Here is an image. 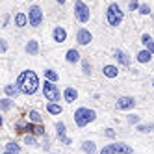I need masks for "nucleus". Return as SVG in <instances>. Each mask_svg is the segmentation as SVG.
<instances>
[{
    "label": "nucleus",
    "mask_w": 154,
    "mask_h": 154,
    "mask_svg": "<svg viewBox=\"0 0 154 154\" xmlns=\"http://www.w3.org/2000/svg\"><path fill=\"white\" fill-rule=\"evenodd\" d=\"M17 87H19V91L23 93V95H28V97H32V95H35L37 93V89H39V76H37V72L35 71H32V69H26V71H23L19 76H17Z\"/></svg>",
    "instance_id": "f257e3e1"
},
{
    "label": "nucleus",
    "mask_w": 154,
    "mask_h": 154,
    "mask_svg": "<svg viewBox=\"0 0 154 154\" xmlns=\"http://www.w3.org/2000/svg\"><path fill=\"white\" fill-rule=\"evenodd\" d=\"M72 117H74V123H76V126H78V128H85L87 125H91L93 121L97 119V112H95L93 108L80 106V108H76V109H74Z\"/></svg>",
    "instance_id": "f03ea898"
},
{
    "label": "nucleus",
    "mask_w": 154,
    "mask_h": 154,
    "mask_svg": "<svg viewBox=\"0 0 154 154\" xmlns=\"http://www.w3.org/2000/svg\"><path fill=\"white\" fill-rule=\"evenodd\" d=\"M123 19H125V13H123V9H121V6L117 2L108 4V8H106V23L109 26H112V28L121 26Z\"/></svg>",
    "instance_id": "7ed1b4c3"
},
{
    "label": "nucleus",
    "mask_w": 154,
    "mask_h": 154,
    "mask_svg": "<svg viewBox=\"0 0 154 154\" xmlns=\"http://www.w3.org/2000/svg\"><path fill=\"white\" fill-rule=\"evenodd\" d=\"M43 89V95L48 102H60V98H63V93L60 91V87L56 85V82H50V80H45V84L41 85Z\"/></svg>",
    "instance_id": "20e7f679"
},
{
    "label": "nucleus",
    "mask_w": 154,
    "mask_h": 154,
    "mask_svg": "<svg viewBox=\"0 0 154 154\" xmlns=\"http://www.w3.org/2000/svg\"><path fill=\"white\" fill-rule=\"evenodd\" d=\"M100 154H134V149L123 141H113L108 143L100 149Z\"/></svg>",
    "instance_id": "39448f33"
},
{
    "label": "nucleus",
    "mask_w": 154,
    "mask_h": 154,
    "mask_svg": "<svg viewBox=\"0 0 154 154\" xmlns=\"http://www.w3.org/2000/svg\"><path fill=\"white\" fill-rule=\"evenodd\" d=\"M74 19L78 20V23H82V24L89 23L91 9H89V6L85 4V0H76V2H74Z\"/></svg>",
    "instance_id": "423d86ee"
},
{
    "label": "nucleus",
    "mask_w": 154,
    "mask_h": 154,
    "mask_svg": "<svg viewBox=\"0 0 154 154\" xmlns=\"http://www.w3.org/2000/svg\"><path fill=\"white\" fill-rule=\"evenodd\" d=\"M43 19H45V15H43V9L39 6H30L28 9V23L32 28H39L43 24Z\"/></svg>",
    "instance_id": "0eeeda50"
},
{
    "label": "nucleus",
    "mask_w": 154,
    "mask_h": 154,
    "mask_svg": "<svg viewBox=\"0 0 154 154\" xmlns=\"http://www.w3.org/2000/svg\"><path fill=\"white\" fill-rule=\"evenodd\" d=\"M115 108L119 109V112H130V109H134L136 108V98L134 97H119V100L115 102Z\"/></svg>",
    "instance_id": "6e6552de"
},
{
    "label": "nucleus",
    "mask_w": 154,
    "mask_h": 154,
    "mask_svg": "<svg viewBox=\"0 0 154 154\" xmlns=\"http://www.w3.org/2000/svg\"><path fill=\"white\" fill-rule=\"evenodd\" d=\"M93 41V34L87 28H80L78 32H76V43H78L80 47H85L89 45V43Z\"/></svg>",
    "instance_id": "1a4fd4ad"
},
{
    "label": "nucleus",
    "mask_w": 154,
    "mask_h": 154,
    "mask_svg": "<svg viewBox=\"0 0 154 154\" xmlns=\"http://www.w3.org/2000/svg\"><path fill=\"white\" fill-rule=\"evenodd\" d=\"M56 134H58V139L63 143V145H71V137H67V126H65L63 121H58L56 123Z\"/></svg>",
    "instance_id": "9d476101"
},
{
    "label": "nucleus",
    "mask_w": 154,
    "mask_h": 154,
    "mask_svg": "<svg viewBox=\"0 0 154 154\" xmlns=\"http://www.w3.org/2000/svg\"><path fill=\"white\" fill-rule=\"evenodd\" d=\"M26 121H28V123H32V125H43V121H45V119H43V115H41L39 109L32 108V109H28V113H26Z\"/></svg>",
    "instance_id": "9b49d317"
},
{
    "label": "nucleus",
    "mask_w": 154,
    "mask_h": 154,
    "mask_svg": "<svg viewBox=\"0 0 154 154\" xmlns=\"http://www.w3.org/2000/svg\"><path fill=\"white\" fill-rule=\"evenodd\" d=\"M63 100L67 102V104H72L78 100V91H76V87H65L63 89Z\"/></svg>",
    "instance_id": "f8f14e48"
},
{
    "label": "nucleus",
    "mask_w": 154,
    "mask_h": 154,
    "mask_svg": "<svg viewBox=\"0 0 154 154\" xmlns=\"http://www.w3.org/2000/svg\"><path fill=\"white\" fill-rule=\"evenodd\" d=\"M52 39L56 43H60V45L65 43V41H67V30H65L63 26H56L52 30Z\"/></svg>",
    "instance_id": "ddd939ff"
},
{
    "label": "nucleus",
    "mask_w": 154,
    "mask_h": 154,
    "mask_svg": "<svg viewBox=\"0 0 154 154\" xmlns=\"http://www.w3.org/2000/svg\"><path fill=\"white\" fill-rule=\"evenodd\" d=\"M113 58H115V61L119 63V67H130V58H128L126 52L115 50V52H113Z\"/></svg>",
    "instance_id": "4468645a"
},
{
    "label": "nucleus",
    "mask_w": 154,
    "mask_h": 154,
    "mask_svg": "<svg viewBox=\"0 0 154 154\" xmlns=\"http://www.w3.org/2000/svg\"><path fill=\"white\" fill-rule=\"evenodd\" d=\"M152 56H154V54H152L149 48H143V50H139V52L136 54V60H137V63H141V65H147V63H150Z\"/></svg>",
    "instance_id": "2eb2a0df"
},
{
    "label": "nucleus",
    "mask_w": 154,
    "mask_h": 154,
    "mask_svg": "<svg viewBox=\"0 0 154 154\" xmlns=\"http://www.w3.org/2000/svg\"><path fill=\"white\" fill-rule=\"evenodd\" d=\"M13 23H15L17 28H24V26H28V24H30V23H28V13L17 11V13L13 15Z\"/></svg>",
    "instance_id": "dca6fc26"
},
{
    "label": "nucleus",
    "mask_w": 154,
    "mask_h": 154,
    "mask_svg": "<svg viewBox=\"0 0 154 154\" xmlns=\"http://www.w3.org/2000/svg\"><path fill=\"white\" fill-rule=\"evenodd\" d=\"M102 74L106 76V78H117L119 76V65H112V63H108L102 67Z\"/></svg>",
    "instance_id": "f3484780"
},
{
    "label": "nucleus",
    "mask_w": 154,
    "mask_h": 154,
    "mask_svg": "<svg viewBox=\"0 0 154 154\" xmlns=\"http://www.w3.org/2000/svg\"><path fill=\"white\" fill-rule=\"evenodd\" d=\"M24 52L30 54V56H37L39 54V41L37 39H30L24 45Z\"/></svg>",
    "instance_id": "a211bd4d"
},
{
    "label": "nucleus",
    "mask_w": 154,
    "mask_h": 154,
    "mask_svg": "<svg viewBox=\"0 0 154 154\" xmlns=\"http://www.w3.org/2000/svg\"><path fill=\"white\" fill-rule=\"evenodd\" d=\"M65 61L67 63H78L80 61V52L76 48H69L67 52H65Z\"/></svg>",
    "instance_id": "6ab92c4d"
},
{
    "label": "nucleus",
    "mask_w": 154,
    "mask_h": 154,
    "mask_svg": "<svg viewBox=\"0 0 154 154\" xmlns=\"http://www.w3.org/2000/svg\"><path fill=\"white\" fill-rule=\"evenodd\" d=\"M47 112L50 115H61L63 113V106L60 102H48L47 104Z\"/></svg>",
    "instance_id": "aec40b11"
},
{
    "label": "nucleus",
    "mask_w": 154,
    "mask_h": 154,
    "mask_svg": "<svg viewBox=\"0 0 154 154\" xmlns=\"http://www.w3.org/2000/svg\"><path fill=\"white\" fill-rule=\"evenodd\" d=\"M4 93H6V97H11V98H15L20 91H19V87H17V84H6L4 85Z\"/></svg>",
    "instance_id": "412c9836"
},
{
    "label": "nucleus",
    "mask_w": 154,
    "mask_h": 154,
    "mask_svg": "<svg viewBox=\"0 0 154 154\" xmlns=\"http://www.w3.org/2000/svg\"><path fill=\"white\" fill-rule=\"evenodd\" d=\"M13 104H15V100H11V97H4L2 100H0V109H2V112H9V109L13 108Z\"/></svg>",
    "instance_id": "4be33fe9"
},
{
    "label": "nucleus",
    "mask_w": 154,
    "mask_h": 154,
    "mask_svg": "<svg viewBox=\"0 0 154 154\" xmlns=\"http://www.w3.org/2000/svg\"><path fill=\"white\" fill-rule=\"evenodd\" d=\"M82 150L85 152V154H95V150H97V145H95V141H84L82 143Z\"/></svg>",
    "instance_id": "5701e85b"
},
{
    "label": "nucleus",
    "mask_w": 154,
    "mask_h": 154,
    "mask_svg": "<svg viewBox=\"0 0 154 154\" xmlns=\"http://www.w3.org/2000/svg\"><path fill=\"white\" fill-rule=\"evenodd\" d=\"M136 130H137V132H141V134H149V132H152V130H154V123H149V125L139 123V125H136Z\"/></svg>",
    "instance_id": "b1692460"
},
{
    "label": "nucleus",
    "mask_w": 154,
    "mask_h": 154,
    "mask_svg": "<svg viewBox=\"0 0 154 154\" xmlns=\"http://www.w3.org/2000/svg\"><path fill=\"white\" fill-rule=\"evenodd\" d=\"M45 80H50V82H58L60 80V74L54 71V69H45Z\"/></svg>",
    "instance_id": "393cba45"
},
{
    "label": "nucleus",
    "mask_w": 154,
    "mask_h": 154,
    "mask_svg": "<svg viewBox=\"0 0 154 154\" xmlns=\"http://www.w3.org/2000/svg\"><path fill=\"white\" fill-rule=\"evenodd\" d=\"M24 145H30V147H37V139H35V134H26V136H24Z\"/></svg>",
    "instance_id": "a878e982"
},
{
    "label": "nucleus",
    "mask_w": 154,
    "mask_h": 154,
    "mask_svg": "<svg viewBox=\"0 0 154 154\" xmlns=\"http://www.w3.org/2000/svg\"><path fill=\"white\" fill-rule=\"evenodd\" d=\"M4 150H11V152H20V145H17L15 141H9L4 145Z\"/></svg>",
    "instance_id": "bb28decb"
},
{
    "label": "nucleus",
    "mask_w": 154,
    "mask_h": 154,
    "mask_svg": "<svg viewBox=\"0 0 154 154\" xmlns=\"http://www.w3.org/2000/svg\"><path fill=\"white\" fill-rule=\"evenodd\" d=\"M32 134H35V136H45V126H43V125H34V128H32Z\"/></svg>",
    "instance_id": "cd10ccee"
},
{
    "label": "nucleus",
    "mask_w": 154,
    "mask_h": 154,
    "mask_svg": "<svg viewBox=\"0 0 154 154\" xmlns=\"http://www.w3.org/2000/svg\"><path fill=\"white\" fill-rule=\"evenodd\" d=\"M82 72H84L85 76H89V74H91V63L87 61V60L82 61Z\"/></svg>",
    "instance_id": "c85d7f7f"
},
{
    "label": "nucleus",
    "mask_w": 154,
    "mask_h": 154,
    "mask_svg": "<svg viewBox=\"0 0 154 154\" xmlns=\"http://www.w3.org/2000/svg\"><path fill=\"white\" fill-rule=\"evenodd\" d=\"M152 41H154V39L150 37V34H143V35H141V45H143V47H145V48H147V47L150 45V43H152Z\"/></svg>",
    "instance_id": "c756f323"
},
{
    "label": "nucleus",
    "mask_w": 154,
    "mask_h": 154,
    "mask_svg": "<svg viewBox=\"0 0 154 154\" xmlns=\"http://www.w3.org/2000/svg\"><path fill=\"white\" fill-rule=\"evenodd\" d=\"M139 2H137V0H130V2H128V9H130V11H139Z\"/></svg>",
    "instance_id": "7c9ffc66"
},
{
    "label": "nucleus",
    "mask_w": 154,
    "mask_h": 154,
    "mask_svg": "<svg viewBox=\"0 0 154 154\" xmlns=\"http://www.w3.org/2000/svg\"><path fill=\"white\" fill-rule=\"evenodd\" d=\"M139 13L141 15H150V6L149 4H141L139 6Z\"/></svg>",
    "instance_id": "2f4dec72"
},
{
    "label": "nucleus",
    "mask_w": 154,
    "mask_h": 154,
    "mask_svg": "<svg viewBox=\"0 0 154 154\" xmlns=\"http://www.w3.org/2000/svg\"><path fill=\"white\" fill-rule=\"evenodd\" d=\"M126 121H128L130 125H139V123H141L139 115H128V117H126Z\"/></svg>",
    "instance_id": "473e14b6"
},
{
    "label": "nucleus",
    "mask_w": 154,
    "mask_h": 154,
    "mask_svg": "<svg viewBox=\"0 0 154 154\" xmlns=\"http://www.w3.org/2000/svg\"><path fill=\"white\" fill-rule=\"evenodd\" d=\"M104 136L109 137V139H113V137H115V130H113V128H106V130H104Z\"/></svg>",
    "instance_id": "72a5a7b5"
},
{
    "label": "nucleus",
    "mask_w": 154,
    "mask_h": 154,
    "mask_svg": "<svg viewBox=\"0 0 154 154\" xmlns=\"http://www.w3.org/2000/svg\"><path fill=\"white\" fill-rule=\"evenodd\" d=\"M0 52H2V54L8 52V43H6V39H0Z\"/></svg>",
    "instance_id": "f704fd0d"
},
{
    "label": "nucleus",
    "mask_w": 154,
    "mask_h": 154,
    "mask_svg": "<svg viewBox=\"0 0 154 154\" xmlns=\"http://www.w3.org/2000/svg\"><path fill=\"white\" fill-rule=\"evenodd\" d=\"M8 23H9V15H4V20H2V28H8Z\"/></svg>",
    "instance_id": "c9c22d12"
},
{
    "label": "nucleus",
    "mask_w": 154,
    "mask_h": 154,
    "mask_svg": "<svg viewBox=\"0 0 154 154\" xmlns=\"http://www.w3.org/2000/svg\"><path fill=\"white\" fill-rule=\"evenodd\" d=\"M147 48H149V50H150V52H152V54H154V41H152V43H150V45H149V47H147Z\"/></svg>",
    "instance_id": "e433bc0d"
},
{
    "label": "nucleus",
    "mask_w": 154,
    "mask_h": 154,
    "mask_svg": "<svg viewBox=\"0 0 154 154\" xmlns=\"http://www.w3.org/2000/svg\"><path fill=\"white\" fill-rule=\"evenodd\" d=\"M2 154H20V152H11V150H4Z\"/></svg>",
    "instance_id": "4c0bfd02"
},
{
    "label": "nucleus",
    "mask_w": 154,
    "mask_h": 154,
    "mask_svg": "<svg viewBox=\"0 0 154 154\" xmlns=\"http://www.w3.org/2000/svg\"><path fill=\"white\" fill-rule=\"evenodd\" d=\"M56 2H58L60 6H63V4H65V0H56Z\"/></svg>",
    "instance_id": "58836bf2"
},
{
    "label": "nucleus",
    "mask_w": 154,
    "mask_h": 154,
    "mask_svg": "<svg viewBox=\"0 0 154 154\" xmlns=\"http://www.w3.org/2000/svg\"><path fill=\"white\" fill-rule=\"evenodd\" d=\"M150 84H152V87H154V78H152V82H150Z\"/></svg>",
    "instance_id": "ea45409f"
},
{
    "label": "nucleus",
    "mask_w": 154,
    "mask_h": 154,
    "mask_svg": "<svg viewBox=\"0 0 154 154\" xmlns=\"http://www.w3.org/2000/svg\"><path fill=\"white\" fill-rule=\"evenodd\" d=\"M50 154H58V152H50Z\"/></svg>",
    "instance_id": "a19ab883"
},
{
    "label": "nucleus",
    "mask_w": 154,
    "mask_h": 154,
    "mask_svg": "<svg viewBox=\"0 0 154 154\" xmlns=\"http://www.w3.org/2000/svg\"><path fill=\"white\" fill-rule=\"evenodd\" d=\"M28 2H34V0H28Z\"/></svg>",
    "instance_id": "79ce46f5"
},
{
    "label": "nucleus",
    "mask_w": 154,
    "mask_h": 154,
    "mask_svg": "<svg viewBox=\"0 0 154 154\" xmlns=\"http://www.w3.org/2000/svg\"><path fill=\"white\" fill-rule=\"evenodd\" d=\"M89 2H93V0H89Z\"/></svg>",
    "instance_id": "37998d69"
}]
</instances>
